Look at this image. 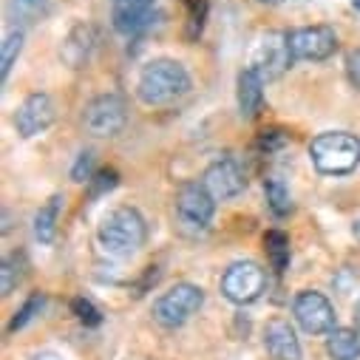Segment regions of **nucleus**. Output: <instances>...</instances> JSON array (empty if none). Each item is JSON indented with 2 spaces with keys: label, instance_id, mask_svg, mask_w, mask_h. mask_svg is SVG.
<instances>
[{
  "label": "nucleus",
  "instance_id": "obj_24",
  "mask_svg": "<svg viewBox=\"0 0 360 360\" xmlns=\"http://www.w3.org/2000/svg\"><path fill=\"white\" fill-rule=\"evenodd\" d=\"M207 0H188V37H196L207 20Z\"/></svg>",
  "mask_w": 360,
  "mask_h": 360
},
{
  "label": "nucleus",
  "instance_id": "obj_25",
  "mask_svg": "<svg viewBox=\"0 0 360 360\" xmlns=\"http://www.w3.org/2000/svg\"><path fill=\"white\" fill-rule=\"evenodd\" d=\"M117 185H120V173L114 167H105V170L94 173V179H91V199H100L103 193H111Z\"/></svg>",
  "mask_w": 360,
  "mask_h": 360
},
{
  "label": "nucleus",
  "instance_id": "obj_34",
  "mask_svg": "<svg viewBox=\"0 0 360 360\" xmlns=\"http://www.w3.org/2000/svg\"><path fill=\"white\" fill-rule=\"evenodd\" d=\"M258 4H264V6H278V4H284V0H258Z\"/></svg>",
  "mask_w": 360,
  "mask_h": 360
},
{
  "label": "nucleus",
  "instance_id": "obj_13",
  "mask_svg": "<svg viewBox=\"0 0 360 360\" xmlns=\"http://www.w3.org/2000/svg\"><path fill=\"white\" fill-rule=\"evenodd\" d=\"M54 117H57L54 100H51L49 94L37 91V94H29V97L18 105V111H15V128H18V134H20L23 139H32V136L49 131L51 122H54Z\"/></svg>",
  "mask_w": 360,
  "mask_h": 360
},
{
  "label": "nucleus",
  "instance_id": "obj_21",
  "mask_svg": "<svg viewBox=\"0 0 360 360\" xmlns=\"http://www.w3.org/2000/svg\"><path fill=\"white\" fill-rule=\"evenodd\" d=\"M23 266H26L23 252H12L4 258V264H0V292L4 295H12L18 290V284L23 281Z\"/></svg>",
  "mask_w": 360,
  "mask_h": 360
},
{
  "label": "nucleus",
  "instance_id": "obj_1",
  "mask_svg": "<svg viewBox=\"0 0 360 360\" xmlns=\"http://www.w3.org/2000/svg\"><path fill=\"white\" fill-rule=\"evenodd\" d=\"M193 79L188 74V68L179 60H150L136 79V94L145 105L150 108H162V105H173L176 100H182L185 94H191Z\"/></svg>",
  "mask_w": 360,
  "mask_h": 360
},
{
  "label": "nucleus",
  "instance_id": "obj_33",
  "mask_svg": "<svg viewBox=\"0 0 360 360\" xmlns=\"http://www.w3.org/2000/svg\"><path fill=\"white\" fill-rule=\"evenodd\" d=\"M352 233H354V238H357V241H360V219H357V221H354V224H352Z\"/></svg>",
  "mask_w": 360,
  "mask_h": 360
},
{
  "label": "nucleus",
  "instance_id": "obj_14",
  "mask_svg": "<svg viewBox=\"0 0 360 360\" xmlns=\"http://www.w3.org/2000/svg\"><path fill=\"white\" fill-rule=\"evenodd\" d=\"M264 346H266L269 354H273V360H301L304 357L301 340H298L292 323L284 321V318L266 321V326H264Z\"/></svg>",
  "mask_w": 360,
  "mask_h": 360
},
{
  "label": "nucleus",
  "instance_id": "obj_31",
  "mask_svg": "<svg viewBox=\"0 0 360 360\" xmlns=\"http://www.w3.org/2000/svg\"><path fill=\"white\" fill-rule=\"evenodd\" d=\"M32 360H63L60 354H54V352H40V354H34Z\"/></svg>",
  "mask_w": 360,
  "mask_h": 360
},
{
  "label": "nucleus",
  "instance_id": "obj_2",
  "mask_svg": "<svg viewBox=\"0 0 360 360\" xmlns=\"http://www.w3.org/2000/svg\"><path fill=\"white\" fill-rule=\"evenodd\" d=\"M309 159L323 176H346L360 165V139L349 131H323L309 142Z\"/></svg>",
  "mask_w": 360,
  "mask_h": 360
},
{
  "label": "nucleus",
  "instance_id": "obj_35",
  "mask_svg": "<svg viewBox=\"0 0 360 360\" xmlns=\"http://www.w3.org/2000/svg\"><path fill=\"white\" fill-rule=\"evenodd\" d=\"M352 6H354V9L360 12V0H352Z\"/></svg>",
  "mask_w": 360,
  "mask_h": 360
},
{
  "label": "nucleus",
  "instance_id": "obj_11",
  "mask_svg": "<svg viewBox=\"0 0 360 360\" xmlns=\"http://www.w3.org/2000/svg\"><path fill=\"white\" fill-rule=\"evenodd\" d=\"M290 49L295 60L323 63L338 51V34L332 26H301L290 32Z\"/></svg>",
  "mask_w": 360,
  "mask_h": 360
},
{
  "label": "nucleus",
  "instance_id": "obj_4",
  "mask_svg": "<svg viewBox=\"0 0 360 360\" xmlns=\"http://www.w3.org/2000/svg\"><path fill=\"white\" fill-rule=\"evenodd\" d=\"M202 304H205V290L196 287V284L182 281V284L170 287L167 292H162V295L153 301L150 315H153V321H156L159 326L176 329V326H185V323L202 309Z\"/></svg>",
  "mask_w": 360,
  "mask_h": 360
},
{
  "label": "nucleus",
  "instance_id": "obj_18",
  "mask_svg": "<svg viewBox=\"0 0 360 360\" xmlns=\"http://www.w3.org/2000/svg\"><path fill=\"white\" fill-rule=\"evenodd\" d=\"M60 207H63V196L54 193L37 213H34V238L40 244H51L57 236V219H60Z\"/></svg>",
  "mask_w": 360,
  "mask_h": 360
},
{
  "label": "nucleus",
  "instance_id": "obj_23",
  "mask_svg": "<svg viewBox=\"0 0 360 360\" xmlns=\"http://www.w3.org/2000/svg\"><path fill=\"white\" fill-rule=\"evenodd\" d=\"M43 304H46V298L40 295V292H34L18 312H15V318H12V323H9V332H18V329H23L34 315H40V309H43Z\"/></svg>",
  "mask_w": 360,
  "mask_h": 360
},
{
  "label": "nucleus",
  "instance_id": "obj_15",
  "mask_svg": "<svg viewBox=\"0 0 360 360\" xmlns=\"http://www.w3.org/2000/svg\"><path fill=\"white\" fill-rule=\"evenodd\" d=\"M236 97H238V114L244 120L258 117V111L264 105V77L252 65H247L238 74V91H236Z\"/></svg>",
  "mask_w": 360,
  "mask_h": 360
},
{
  "label": "nucleus",
  "instance_id": "obj_19",
  "mask_svg": "<svg viewBox=\"0 0 360 360\" xmlns=\"http://www.w3.org/2000/svg\"><path fill=\"white\" fill-rule=\"evenodd\" d=\"M264 196H266V207L273 210L278 219H284L292 210V199H290V188L284 185V179L269 176L264 179Z\"/></svg>",
  "mask_w": 360,
  "mask_h": 360
},
{
  "label": "nucleus",
  "instance_id": "obj_26",
  "mask_svg": "<svg viewBox=\"0 0 360 360\" xmlns=\"http://www.w3.org/2000/svg\"><path fill=\"white\" fill-rule=\"evenodd\" d=\"M71 309H74V315L79 318V323H85V326H100L103 323V315H100V309L88 301V298H74L71 301Z\"/></svg>",
  "mask_w": 360,
  "mask_h": 360
},
{
  "label": "nucleus",
  "instance_id": "obj_3",
  "mask_svg": "<svg viewBox=\"0 0 360 360\" xmlns=\"http://www.w3.org/2000/svg\"><path fill=\"white\" fill-rule=\"evenodd\" d=\"M97 236H100V244H103V250L108 255H114V258H131L145 244L148 224H145V219H142L139 210H134V207H117V210H111L103 219Z\"/></svg>",
  "mask_w": 360,
  "mask_h": 360
},
{
  "label": "nucleus",
  "instance_id": "obj_16",
  "mask_svg": "<svg viewBox=\"0 0 360 360\" xmlns=\"http://www.w3.org/2000/svg\"><path fill=\"white\" fill-rule=\"evenodd\" d=\"M94 40H97V34H94V29H91V26H85V23L74 26V29H71V34L63 40V49H60L63 60H65L71 68L85 65V60L91 57Z\"/></svg>",
  "mask_w": 360,
  "mask_h": 360
},
{
  "label": "nucleus",
  "instance_id": "obj_27",
  "mask_svg": "<svg viewBox=\"0 0 360 360\" xmlns=\"http://www.w3.org/2000/svg\"><path fill=\"white\" fill-rule=\"evenodd\" d=\"M71 179H74L77 185L91 182V179H94V153H91V150H82V153L77 156V162H74V167H71Z\"/></svg>",
  "mask_w": 360,
  "mask_h": 360
},
{
  "label": "nucleus",
  "instance_id": "obj_12",
  "mask_svg": "<svg viewBox=\"0 0 360 360\" xmlns=\"http://www.w3.org/2000/svg\"><path fill=\"white\" fill-rule=\"evenodd\" d=\"M111 20L120 34L136 37V34H145L148 29H153L162 20V12L156 6V0H114Z\"/></svg>",
  "mask_w": 360,
  "mask_h": 360
},
{
  "label": "nucleus",
  "instance_id": "obj_17",
  "mask_svg": "<svg viewBox=\"0 0 360 360\" xmlns=\"http://www.w3.org/2000/svg\"><path fill=\"white\" fill-rule=\"evenodd\" d=\"M326 352L332 360H360V332L338 326L326 335Z\"/></svg>",
  "mask_w": 360,
  "mask_h": 360
},
{
  "label": "nucleus",
  "instance_id": "obj_9",
  "mask_svg": "<svg viewBox=\"0 0 360 360\" xmlns=\"http://www.w3.org/2000/svg\"><path fill=\"white\" fill-rule=\"evenodd\" d=\"M202 185L210 191V196H213L216 202L236 199V196L247 188L244 165H241L233 153H224V156H219L216 162L207 165V170H205V176H202Z\"/></svg>",
  "mask_w": 360,
  "mask_h": 360
},
{
  "label": "nucleus",
  "instance_id": "obj_5",
  "mask_svg": "<svg viewBox=\"0 0 360 360\" xmlns=\"http://www.w3.org/2000/svg\"><path fill=\"white\" fill-rule=\"evenodd\" d=\"M216 199L202 182H185L176 193V219L185 233H205L213 221Z\"/></svg>",
  "mask_w": 360,
  "mask_h": 360
},
{
  "label": "nucleus",
  "instance_id": "obj_29",
  "mask_svg": "<svg viewBox=\"0 0 360 360\" xmlns=\"http://www.w3.org/2000/svg\"><path fill=\"white\" fill-rule=\"evenodd\" d=\"M346 77L352 82V88L360 91V49H352L346 57Z\"/></svg>",
  "mask_w": 360,
  "mask_h": 360
},
{
  "label": "nucleus",
  "instance_id": "obj_30",
  "mask_svg": "<svg viewBox=\"0 0 360 360\" xmlns=\"http://www.w3.org/2000/svg\"><path fill=\"white\" fill-rule=\"evenodd\" d=\"M156 281H159V266H148V269H145V278L134 287V295H136V298H142V295H145V290H148L150 284H156Z\"/></svg>",
  "mask_w": 360,
  "mask_h": 360
},
{
  "label": "nucleus",
  "instance_id": "obj_7",
  "mask_svg": "<svg viewBox=\"0 0 360 360\" xmlns=\"http://www.w3.org/2000/svg\"><path fill=\"white\" fill-rule=\"evenodd\" d=\"M264 287H266V276L255 261H236L221 276V295L238 307L258 301Z\"/></svg>",
  "mask_w": 360,
  "mask_h": 360
},
{
  "label": "nucleus",
  "instance_id": "obj_6",
  "mask_svg": "<svg viewBox=\"0 0 360 360\" xmlns=\"http://www.w3.org/2000/svg\"><path fill=\"white\" fill-rule=\"evenodd\" d=\"M128 122V105L120 94H100L82 111V128L97 136V139H108L117 136Z\"/></svg>",
  "mask_w": 360,
  "mask_h": 360
},
{
  "label": "nucleus",
  "instance_id": "obj_10",
  "mask_svg": "<svg viewBox=\"0 0 360 360\" xmlns=\"http://www.w3.org/2000/svg\"><path fill=\"white\" fill-rule=\"evenodd\" d=\"M292 315L307 335H329L332 329H338L335 326V307L329 304V298L323 292H315V290H304L295 295Z\"/></svg>",
  "mask_w": 360,
  "mask_h": 360
},
{
  "label": "nucleus",
  "instance_id": "obj_28",
  "mask_svg": "<svg viewBox=\"0 0 360 360\" xmlns=\"http://www.w3.org/2000/svg\"><path fill=\"white\" fill-rule=\"evenodd\" d=\"M284 145H287V134L278 131V128H266V131H261L258 139H255V148H258V150H266V153L281 150Z\"/></svg>",
  "mask_w": 360,
  "mask_h": 360
},
{
  "label": "nucleus",
  "instance_id": "obj_36",
  "mask_svg": "<svg viewBox=\"0 0 360 360\" xmlns=\"http://www.w3.org/2000/svg\"><path fill=\"white\" fill-rule=\"evenodd\" d=\"M20 4H34V0H20Z\"/></svg>",
  "mask_w": 360,
  "mask_h": 360
},
{
  "label": "nucleus",
  "instance_id": "obj_32",
  "mask_svg": "<svg viewBox=\"0 0 360 360\" xmlns=\"http://www.w3.org/2000/svg\"><path fill=\"white\" fill-rule=\"evenodd\" d=\"M354 326H357V329H360V301H357V304H354Z\"/></svg>",
  "mask_w": 360,
  "mask_h": 360
},
{
  "label": "nucleus",
  "instance_id": "obj_20",
  "mask_svg": "<svg viewBox=\"0 0 360 360\" xmlns=\"http://www.w3.org/2000/svg\"><path fill=\"white\" fill-rule=\"evenodd\" d=\"M264 250H266V258L273 264L276 273H284L290 266V238L281 230H269L264 236Z\"/></svg>",
  "mask_w": 360,
  "mask_h": 360
},
{
  "label": "nucleus",
  "instance_id": "obj_8",
  "mask_svg": "<svg viewBox=\"0 0 360 360\" xmlns=\"http://www.w3.org/2000/svg\"><path fill=\"white\" fill-rule=\"evenodd\" d=\"M292 49H290V32H266L255 51H252V68L264 77V82L278 79L292 65Z\"/></svg>",
  "mask_w": 360,
  "mask_h": 360
},
{
  "label": "nucleus",
  "instance_id": "obj_22",
  "mask_svg": "<svg viewBox=\"0 0 360 360\" xmlns=\"http://www.w3.org/2000/svg\"><path fill=\"white\" fill-rule=\"evenodd\" d=\"M20 51H23V32L6 34L4 46H0V74H4V79L9 77V71H12V65L18 63Z\"/></svg>",
  "mask_w": 360,
  "mask_h": 360
}]
</instances>
